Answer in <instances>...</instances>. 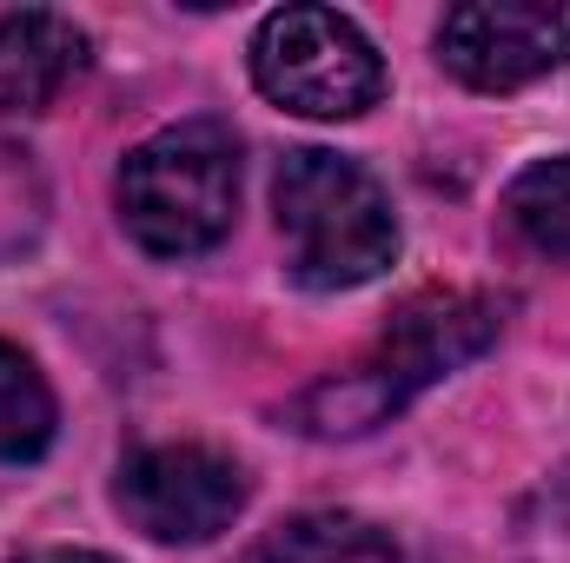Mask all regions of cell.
Wrapping results in <instances>:
<instances>
[{"instance_id":"9c48e42d","label":"cell","mask_w":570,"mask_h":563,"mask_svg":"<svg viewBox=\"0 0 570 563\" xmlns=\"http://www.w3.org/2000/svg\"><path fill=\"white\" fill-rule=\"evenodd\" d=\"M53 444V392L33 372V358H20L0 338V464H27Z\"/></svg>"},{"instance_id":"ba28073f","label":"cell","mask_w":570,"mask_h":563,"mask_svg":"<svg viewBox=\"0 0 570 563\" xmlns=\"http://www.w3.org/2000/svg\"><path fill=\"white\" fill-rule=\"evenodd\" d=\"M253 563H405L392 531L358 511H298L259 537Z\"/></svg>"},{"instance_id":"6da1fadb","label":"cell","mask_w":570,"mask_h":563,"mask_svg":"<svg viewBox=\"0 0 570 563\" xmlns=\"http://www.w3.org/2000/svg\"><path fill=\"white\" fill-rule=\"evenodd\" d=\"M498 325H504V312L484 292H425L392 318V332L358 365L318 378L292 405V418L312 437H358V431L385 424L392 412H405L425 385L471 365L498 338Z\"/></svg>"},{"instance_id":"8fae6325","label":"cell","mask_w":570,"mask_h":563,"mask_svg":"<svg viewBox=\"0 0 570 563\" xmlns=\"http://www.w3.org/2000/svg\"><path fill=\"white\" fill-rule=\"evenodd\" d=\"M13 563H114V557H100V551H67V544H53V551H27V557H13Z\"/></svg>"},{"instance_id":"52a82bcc","label":"cell","mask_w":570,"mask_h":563,"mask_svg":"<svg viewBox=\"0 0 570 563\" xmlns=\"http://www.w3.org/2000/svg\"><path fill=\"white\" fill-rule=\"evenodd\" d=\"M87 60V33L53 7L0 13V113H40Z\"/></svg>"},{"instance_id":"8992f818","label":"cell","mask_w":570,"mask_h":563,"mask_svg":"<svg viewBox=\"0 0 570 563\" xmlns=\"http://www.w3.org/2000/svg\"><path fill=\"white\" fill-rule=\"evenodd\" d=\"M438 60L478 93L531 87L570 60V7L564 0H464L438 20Z\"/></svg>"},{"instance_id":"277c9868","label":"cell","mask_w":570,"mask_h":563,"mask_svg":"<svg viewBox=\"0 0 570 563\" xmlns=\"http://www.w3.org/2000/svg\"><path fill=\"white\" fill-rule=\"evenodd\" d=\"M259 93L305 120H358L385 93L379 47L332 7H279L253 33Z\"/></svg>"},{"instance_id":"7a4b0ae2","label":"cell","mask_w":570,"mask_h":563,"mask_svg":"<svg viewBox=\"0 0 570 563\" xmlns=\"http://www.w3.org/2000/svg\"><path fill=\"white\" fill-rule=\"evenodd\" d=\"M273 206H279L285 233V266L305 292L372 285L399 259L392 199L358 159H338L325 146L285 152L279 179H273Z\"/></svg>"},{"instance_id":"3957f363","label":"cell","mask_w":570,"mask_h":563,"mask_svg":"<svg viewBox=\"0 0 570 563\" xmlns=\"http://www.w3.org/2000/svg\"><path fill=\"white\" fill-rule=\"evenodd\" d=\"M120 219L159 259L213 253L239 213V134L226 120L159 127L120 159Z\"/></svg>"},{"instance_id":"5b68a950","label":"cell","mask_w":570,"mask_h":563,"mask_svg":"<svg viewBox=\"0 0 570 563\" xmlns=\"http://www.w3.org/2000/svg\"><path fill=\"white\" fill-rule=\"evenodd\" d=\"M114 504L153 544H213L246 511V471L213 444H140L120 464Z\"/></svg>"},{"instance_id":"30bf717a","label":"cell","mask_w":570,"mask_h":563,"mask_svg":"<svg viewBox=\"0 0 570 563\" xmlns=\"http://www.w3.org/2000/svg\"><path fill=\"white\" fill-rule=\"evenodd\" d=\"M504 213H511V226H518L538 253L570 259V152L524 166V172L511 179V192H504Z\"/></svg>"}]
</instances>
